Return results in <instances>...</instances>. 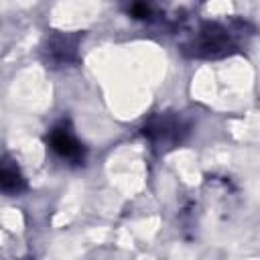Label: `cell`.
I'll use <instances>...</instances> for the list:
<instances>
[{"label":"cell","instance_id":"1","mask_svg":"<svg viewBox=\"0 0 260 260\" xmlns=\"http://www.w3.org/2000/svg\"><path fill=\"white\" fill-rule=\"evenodd\" d=\"M185 51L199 59H217L234 51L232 32L219 22H203L185 43Z\"/></svg>","mask_w":260,"mask_h":260},{"label":"cell","instance_id":"2","mask_svg":"<svg viewBox=\"0 0 260 260\" xmlns=\"http://www.w3.org/2000/svg\"><path fill=\"white\" fill-rule=\"evenodd\" d=\"M47 142H49V148L63 160L77 165V162H83V158H85V148L73 134V128L67 120H63L51 128Z\"/></svg>","mask_w":260,"mask_h":260},{"label":"cell","instance_id":"3","mask_svg":"<svg viewBox=\"0 0 260 260\" xmlns=\"http://www.w3.org/2000/svg\"><path fill=\"white\" fill-rule=\"evenodd\" d=\"M79 35L77 32H55L47 37L43 55L47 65L51 67H61L69 65L77 59V47H79Z\"/></svg>","mask_w":260,"mask_h":260},{"label":"cell","instance_id":"4","mask_svg":"<svg viewBox=\"0 0 260 260\" xmlns=\"http://www.w3.org/2000/svg\"><path fill=\"white\" fill-rule=\"evenodd\" d=\"M185 134H187V124H183L181 118L169 114H160L144 126V136H148L156 144L181 142Z\"/></svg>","mask_w":260,"mask_h":260},{"label":"cell","instance_id":"5","mask_svg":"<svg viewBox=\"0 0 260 260\" xmlns=\"http://www.w3.org/2000/svg\"><path fill=\"white\" fill-rule=\"evenodd\" d=\"M26 189V181L18 169V165L10 158H0V191L2 193H22Z\"/></svg>","mask_w":260,"mask_h":260},{"label":"cell","instance_id":"6","mask_svg":"<svg viewBox=\"0 0 260 260\" xmlns=\"http://www.w3.org/2000/svg\"><path fill=\"white\" fill-rule=\"evenodd\" d=\"M128 14H130L132 18L146 20V18H150L152 8H150L148 4H144V2H134V4H130V6H128Z\"/></svg>","mask_w":260,"mask_h":260}]
</instances>
